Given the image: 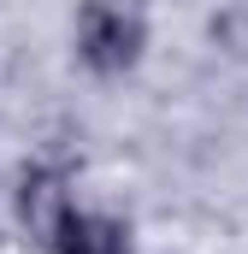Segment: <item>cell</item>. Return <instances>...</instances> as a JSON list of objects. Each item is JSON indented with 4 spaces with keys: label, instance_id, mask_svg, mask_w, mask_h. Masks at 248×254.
Returning a JSON list of instances; mask_svg holds the SVG:
<instances>
[{
    "label": "cell",
    "instance_id": "obj_1",
    "mask_svg": "<svg viewBox=\"0 0 248 254\" xmlns=\"http://www.w3.org/2000/svg\"><path fill=\"white\" fill-rule=\"evenodd\" d=\"M71 48L89 77H124L148 54V0H77Z\"/></svg>",
    "mask_w": 248,
    "mask_h": 254
},
{
    "label": "cell",
    "instance_id": "obj_2",
    "mask_svg": "<svg viewBox=\"0 0 248 254\" xmlns=\"http://www.w3.org/2000/svg\"><path fill=\"white\" fill-rule=\"evenodd\" d=\"M71 207H77V195H71V172L65 166L30 160L18 172V225L30 231V243L54 249V237H60V225L71 219Z\"/></svg>",
    "mask_w": 248,
    "mask_h": 254
},
{
    "label": "cell",
    "instance_id": "obj_3",
    "mask_svg": "<svg viewBox=\"0 0 248 254\" xmlns=\"http://www.w3.org/2000/svg\"><path fill=\"white\" fill-rule=\"evenodd\" d=\"M54 254H130V225L113 213H83L71 207V219L54 237Z\"/></svg>",
    "mask_w": 248,
    "mask_h": 254
}]
</instances>
